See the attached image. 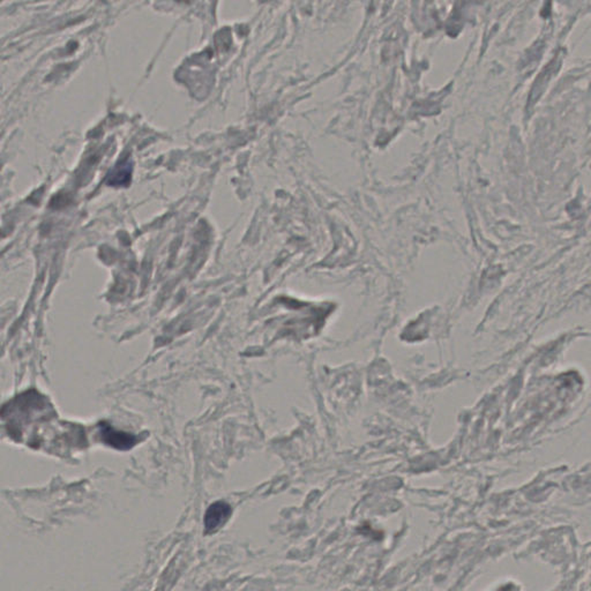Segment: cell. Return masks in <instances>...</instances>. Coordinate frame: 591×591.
<instances>
[{
	"instance_id": "obj_1",
	"label": "cell",
	"mask_w": 591,
	"mask_h": 591,
	"mask_svg": "<svg viewBox=\"0 0 591 591\" xmlns=\"http://www.w3.org/2000/svg\"><path fill=\"white\" fill-rule=\"evenodd\" d=\"M232 514L230 505L224 501H217L210 506L205 514V529L207 534H213L227 522Z\"/></svg>"
},
{
	"instance_id": "obj_2",
	"label": "cell",
	"mask_w": 591,
	"mask_h": 591,
	"mask_svg": "<svg viewBox=\"0 0 591 591\" xmlns=\"http://www.w3.org/2000/svg\"><path fill=\"white\" fill-rule=\"evenodd\" d=\"M102 433H103V440L105 443L112 447L117 448V449H130L137 443L135 436H132V434L115 431L111 427H105Z\"/></svg>"
}]
</instances>
